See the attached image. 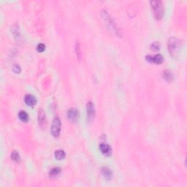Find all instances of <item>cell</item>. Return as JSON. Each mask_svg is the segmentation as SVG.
Masks as SVG:
<instances>
[{
	"instance_id": "6da1fadb",
	"label": "cell",
	"mask_w": 187,
	"mask_h": 187,
	"mask_svg": "<svg viewBox=\"0 0 187 187\" xmlns=\"http://www.w3.org/2000/svg\"><path fill=\"white\" fill-rule=\"evenodd\" d=\"M168 46V51L172 56L175 57L179 53L180 47H181V43L178 39L175 38H170L167 43Z\"/></svg>"
},
{
	"instance_id": "7a4b0ae2",
	"label": "cell",
	"mask_w": 187,
	"mask_h": 187,
	"mask_svg": "<svg viewBox=\"0 0 187 187\" xmlns=\"http://www.w3.org/2000/svg\"><path fill=\"white\" fill-rule=\"evenodd\" d=\"M151 8L153 10L154 17L156 20H160L164 15V7L162 2L159 0L151 1Z\"/></svg>"
},
{
	"instance_id": "3957f363",
	"label": "cell",
	"mask_w": 187,
	"mask_h": 187,
	"mask_svg": "<svg viewBox=\"0 0 187 187\" xmlns=\"http://www.w3.org/2000/svg\"><path fill=\"white\" fill-rule=\"evenodd\" d=\"M61 120L59 118L56 117L55 118L52 122V125H51V134L55 138H57L60 135V131H61Z\"/></svg>"
},
{
	"instance_id": "277c9868",
	"label": "cell",
	"mask_w": 187,
	"mask_h": 187,
	"mask_svg": "<svg viewBox=\"0 0 187 187\" xmlns=\"http://www.w3.org/2000/svg\"><path fill=\"white\" fill-rule=\"evenodd\" d=\"M86 114L87 119L89 121H91L95 116L94 105L91 102H88L86 104Z\"/></svg>"
},
{
	"instance_id": "5b68a950",
	"label": "cell",
	"mask_w": 187,
	"mask_h": 187,
	"mask_svg": "<svg viewBox=\"0 0 187 187\" xmlns=\"http://www.w3.org/2000/svg\"><path fill=\"white\" fill-rule=\"evenodd\" d=\"M80 114H79L78 110L75 108H70L67 112V117H68L69 120L71 121L75 122L78 120Z\"/></svg>"
},
{
	"instance_id": "8992f818",
	"label": "cell",
	"mask_w": 187,
	"mask_h": 187,
	"mask_svg": "<svg viewBox=\"0 0 187 187\" xmlns=\"http://www.w3.org/2000/svg\"><path fill=\"white\" fill-rule=\"evenodd\" d=\"M146 60H147L148 62H149L150 63H154V64H162L164 61L163 56L161 54H156L154 56H147L146 57Z\"/></svg>"
},
{
	"instance_id": "52a82bcc",
	"label": "cell",
	"mask_w": 187,
	"mask_h": 187,
	"mask_svg": "<svg viewBox=\"0 0 187 187\" xmlns=\"http://www.w3.org/2000/svg\"><path fill=\"white\" fill-rule=\"evenodd\" d=\"M99 150L102 152V154H103L105 156H110L112 153V149H111L110 146H109L107 143H102L99 145Z\"/></svg>"
},
{
	"instance_id": "ba28073f",
	"label": "cell",
	"mask_w": 187,
	"mask_h": 187,
	"mask_svg": "<svg viewBox=\"0 0 187 187\" xmlns=\"http://www.w3.org/2000/svg\"><path fill=\"white\" fill-rule=\"evenodd\" d=\"M24 101H25L26 104L28 106H30V107H33L37 102L36 97L32 94L26 95L25 98H24Z\"/></svg>"
},
{
	"instance_id": "9c48e42d",
	"label": "cell",
	"mask_w": 187,
	"mask_h": 187,
	"mask_svg": "<svg viewBox=\"0 0 187 187\" xmlns=\"http://www.w3.org/2000/svg\"><path fill=\"white\" fill-rule=\"evenodd\" d=\"M46 114H45L44 110L43 109L40 108L38 110V121H39V124L40 127H43L46 124Z\"/></svg>"
},
{
	"instance_id": "30bf717a",
	"label": "cell",
	"mask_w": 187,
	"mask_h": 187,
	"mask_svg": "<svg viewBox=\"0 0 187 187\" xmlns=\"http://www.w3.org/2000/svg\"><path fill=\"white\" fill-rule=\"evenodd\" d=\"M101 172L102 175L104 176V178H105L106 180H109L112 178L113 177V172L110 170L108 168V167H104L101 169Z\"/></svg>"
},
{
	"instance_id": "8fae6325",
	"label": "cell",
	"mask_w": 187,
	"mask_h": 187,
	"mask_svg": "<svg viewBox=\"0 0 187 187\" xmlns=\"http://www.w3.org/2000/svg\"><path fill=\"white\" fill-rule=\"evenodd\" d=\"M163 78L167 82L172 81L173 79V74L170 70H165L163 72Z\"/></svg>"
},
{
	"instance_id": "7c38bea8",
	"label": "cell",
	"mask_w": 187,
	"mask_h": 187,
	"mask_svg": "<svg viewBox=\"0 0 187 187\" xmlns=\"http://www.w3.org/2000/svg\"><path fill=\"white\" fill-rule=\"evenodd\" d=\"M61 173V168L59 167H54L51 169L49 172V175L51 178H55L59 176Z\"/></svg>"
},
{
	"instance_id": "4fadbf2b",
	"label": "cell",
	"mask_w": 187,
	"mask_h": 187,
	"mask_svg": "<svg viewBox=\"0 0 187 187\" xmlns=\"http://www.w3.org/2000/svg\"><path fill=\"white\" fill-rule=\"evenodd\" d=\"M65 152H64L63 150H56V151H55V157H56V159H58V160H62V159H64L65 158Z\"/></svg>"
},
{
	"instance_id": "5bb4252c",
	"label": "cell",
	"mask_w": 187,
	"mask_h": 187,
	"mask_svg": "<svg viewBox=\"0 0 187 187\" xmlns=\"http://www.w3.org/2000/svg\"><path fill=\"white\" fill-rule=\"evenodd\" d=\"M18 117L20 119V120L23 122H28L29 121V115L27 114V112L25 111H21L18 113Z\"/></svg>"
},
{
	"instance_id": "9a60e30c",
	"label": "cell",
	"mask_w": 187,
	"mask_h": 187,
	"mask_svg": "<svg viewBox=\"0 0 187 187\" xmlns=\"http://www.w3.org/2000/svg\"><path fill=\"white\" fill-rule=\"evenodd\" d=\"M11 159H12L13 160L15 161V162H20L21 156H20V154H19V153L16 151H13L12 154H11Z\"/></svg>"
},
{
	"instance_id": "2e32d148",
	"label": "cell",
	"mask_w": 187,
	"mask_h": 187,
	"mask_svg": "<svg viewBox=\"0 0 187 187\" xmlns=\"http://www.w3.org/2000/svg\"><path fill=\"white\" fill-rule=\"evenodd\" d=\"M151 49L154 51H157L160 49V44L159 43H154L151 46Z\"/></svg>"
},
{
	"instance_id": "e0dca14e",
	"label": "cell",
	"mask_w": 187,
	"mask_h": 187,
	"mask_svg": "<svg viewBox=\"0 0 187 187\" xmlns=\"http://www.w3.org/2000/svg\"><path fill=\"white\" fill-rule=\"evenodd\" d=\"M45 50H46V46H45L43 43H40L38 46V47H37V51L40 53L43 52Z\"/></svg>"
},
{
	"instance_id": "ac0fdd59",
	"label": "cell",
	"mask_w": 187,
	"mask_h": 187,
	"mask_svg": "<svg viewBox=\"0 0 187 187\" xmlns=\"http://www.w3.org/2000/svg\"><path fill=\"white\" fill-rule=\"evenodd\" d=\"M75 52H76L77 56H78V59H80V57H81V54H80V46H79L78 43H77L75 44Z\"/></svg>"
},
{
	"instance_id": "d6986e66",
	"label": "cell",
	"mask_w": 187,
	"mask_h": 187,
	"mask_svg": "<svg viewBox=\"0 0 187 187\" xmlns=\"http://www.w3.org/2000/svg\"><path fill=\"white\" fill-rule=\"evenodd\" d=\"M13 71L15 73H19V72H21V67H19V65L15 64V65L13 66Z\"/></svg>"
}]
</instances>
